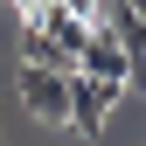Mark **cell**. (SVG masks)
Segmentation results:
<instances>
[{"label":"cell","mask_w":146,"mask_h":146,"mask_svg":"<svg viewBox=\"0 0 146 146\" xmlns=\"http://www.w3.org/2000/svg\"><path fill=\"white\" fill-rule=\"evenodd\" d=\"M0 7H14V14H21V21H28V14L42 7V0H0Z\"/></svg>","instance_id":"ba28073f"},{"label":"cell","mask_w":146,"mask_h":146,"mask_svg":"<svg viewBox=\"0 0 146 146\" xmlns=\"http://www.w3.org/2000/svg\"><path fill=\"white\" fill-rule=\"evenodd\" d=\"M77 70H84V77H98V84H118V90H125V77H132V63H125V49H118V42H111L104 28H90V42H84Z\"/></svg>","instance_id":"3957f363"},{"label":"cell","mask_w":146,"mask_h":146,"mask_svg":"<svg viewBox=\"0 0 146 146\" xmlns=\"http://www.w3.org/2000/svg\"><path fill=\"white\" fill-rule=\"evenodd\" d=\"M111 104H118V84H98V77H70V125H77L84 139H98L104 132V118H111Z\"/></svg>","instance_id":"7a4b0ae2"},{"label":"cell","mask_w":146,"mask_h":146,"mask_svg":"<svg viewBox=\"0 0 146 146\" xmlns=\"http://www.w3.org/2000/svg\"><path fill=\"white\" fill-rule=\"evenodd\" d=\"M125 7H132V14H139V21H146V0H125Z\"/></svg>","instance_id":"9c48e42d"},{"label":"cell","mask_w":146,"mask_h":146,"mask_svg":"<svg viewBox=\"0 0 146 146\" xmlns=\"http://www.w3.org/2000/svg\"><path fill=\"white\" fill-rule=\"evenodd\" d=\"M98 28L111 35L118 49H125V63H132V56H146V21H139L132 7H125V0H118V7H104V21H98Z\"/></svg>","instance_id":"5b68a950"},{"label":"cell","mask_w":146,"mask_h":146,"mask_svg":"<svg viewBox=\"0 0 146 146\" xmlns=\"http://www.w3.org/2000/svg\"><path fill=\"white\" fill-rule=\"evenodd\" d=\"M21 63H35V70H63V77H77V56H70V49L56 42V35L49 28H21Z\"/></svg>","instance_id":"277c9868"},{"label":"cell","mask_w":146,"mask_h":146,"mask_svg":"<svg viewBox=\"0 0 146 146\" xmlns=\"http://www.w3.org/2000/svg\"><path fill=\"white\" fill-rule=\"evenodd\" d=\"M21 104H28V118H42V125H70V77L63 70H35L21 63Z\"/></svg>","instance_id":"6da1fadb"},{"label":"cell","mask_w":146,"mask_h":146,"mask_svg":"<svg viewBox=\"0 0 146 146\" xmlns=\"http://www.w3.org/2000/svg\"><path fill=\"white\" fill-rule=\"evenodd\" d=\"M56 7L70 14V21H84V28H98V21H104V0H56Z\"/></svg>","instance_id":"8992f818"},{"label":"cell","mask_w":146,"mask_h":146,"mask_svg":"<svg viewBox=\"0 0 146 146\" xmlns=\"http://www.w3.org/2000/svg\"><path fill=\"white\" fill-rule=\"evenodd\" d=\"M125 90H146V56H132V77H125Z\"/></svg>","instance_id":"52a82bcc"}]
</instances>
